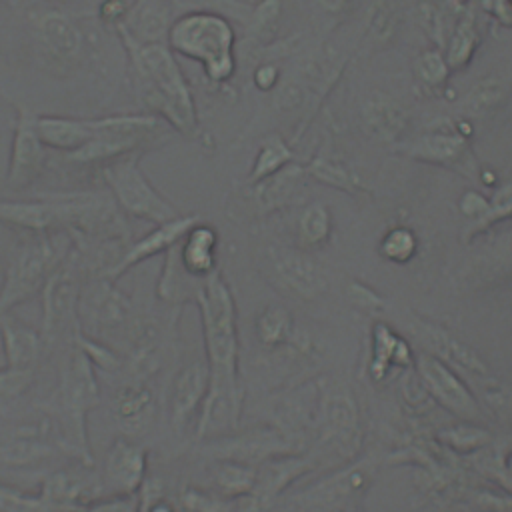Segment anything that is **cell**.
<instances>
[{"mask_svg": "<svg viewBox=\"0 0 512 512\" xmlns=\"http://www.w3.org/2000/svg\"><path fill=\"white\" fill-rule=\"evenodd\" d=\"M208 354V392L202 402L198 434L234 422L236 396V324L234 300L224 278L214 270L196 294Z\"/></svg>", "mask_w": 512, "mask_h": 512, "instance_id": "obj_1", "label": "cell"}, {"mask_svg": "<svg viewBox=\"0 0 512 512\" xmlns=\"http://www.w3.org/2000/svg\"><path fill=\"white\" fill-rule=\"evenodd\" d=\"M116 34L126 50L134 84L146 110L176 132L194 134L198 128L194 96L168 44H140L122 32Z\"/></svg>", "mask_w": 512, "mask_h": 512, "instance_id": "obj_2", "label": "cell"}, {"mask_svg": "<svg viewBox=\"0 0 512 512\" xmlns=\"http://www.w3.org/2000/svg\"><path fill=\"white\" fill-rule=\"evenodd\" d=\"M166 44L174 54L196 60L214 84H224L234 76L236 34L232 22L222 16L202 12L176 16Z\"/></svg>", "mask_w": 512, "mask_h": 512, "instance_id": "obj_3", "label": "cell"}, {"mask_svg": "<svg viewBox=\"0 0 512 512\" xmlns=\"http://www.w3.org/2000/svg\"><path fill=\"white\" fill-rule=\"evenodd\" d=\"M56 400L64 428V442L84 466H92L86 422L90 410L98 406L100 384L96 376V366L74 340L60 368Z\"/></svg>", "mask_w": 512, "mask_h": 512, "instance_id": "obj_4", "label": "cell"}, {"mask_svg": "<svg viewBox=\"0 0 512 512\" xmlns=\"http://www.w3.org/2000/svg\"><path fill=\"white\" fill-rule=\"evenodd\" d=\"M64 240L68 238L44 232L30 234V238H24L16 246L0 286V316L10 314L12 308L42 290L50 274L66 260L74 246Z\"/></svg>", "mask_w": 512, "mask_h": 512, "instance_id": "obj_5", "label": "cell"}, {"mask_svg": "<svg viewBox=\"0 0 512 512\" xmlns=\"http://www.w3.org/2000/svg\"><path fill=\"white\" fill-rule=\"evenodd\" d=\"M140 154L142 152H130L104 164L102 176L114 202L124 214L154 224L178 218L176 206L160 194L140 168Z\"/></svg>", "mask_w": 512, "mask_h": 512, "instance_id": "obj_6", "label": "cell"}, {"mask_svg": "<svg viewBox=\"0 0 512 512\" xmlns=\"http://www.w3.org/2000/svg\"><path fill=\"white\" fill-rule=\"evenodd\" d=\"M164 124L162 118L150 112L96 118L92 120V140L66 158L76 164H94L112 162L130 152H142V146L150 144L164 130Z\"/></svg>", "mask_w": 512, "mask_h": 512, "instance_id": "obj_7", "label": "cell"}, {"mask_svg": "<svg viewBox=\"0 0 512 512\" xmlns=\"http://www.w3.org/2000/svg\"><path fill=\"white\" fill-rule=\"evenodd\" d=\"M80 252L72 246L66 260L50 274L42 286V330L44 344H52L62 336L74 338L80 330L78 304H80Z\"/></svg>", "mask_w": 512, "mask_h": 512, "instance_id": "obj_8", "label": "cell"}, {"mask_svg": "<svg viewBox=\"0 0 512 512\" xmlns=\"http://www.w3.org/2000/svg\"><path fill=\"white\" fill-rule=\"evenodd\" d=\"M78 318L80 328H90L88 336L92 338L118 336L122 332L136 334V314L130 298L102 274L82 286Z\"/></svg>", "mask_w": 512, "mask_h": 512, "instance_id": "obj_9", "label": "cell"}, {"mask_svg": "<svg viewBox=\"0 0 512 512\" xmlns=\"http://www.w3.org/2000/svg\"><path fill=\"white\" fill-rule=\"evenodd\" d=\"M44 148L46 146L36 132V114L18 104L4 178L8 188L24 190L40 176L46 160Z\"/></svg>", "mask_w": 512, "mask_h": 512, "instance_id": "obj_10", "label": "cell"}, {"mask_svg": "<svg viewBox=\"0 0 512 512\" xmlns=\"http://www.w3.org/2000/svg\"><path fill=\"white\" fill-rule=\"evenodd\" d=\"M146 480V450L132 438L118 436L102 466V496L136 494Z\"/></svg>", "mask_w": 512, "mask_h": 512, "instance_id": "obj_11", "label": "cell"}, {"mask_svg": "<svg viewBox=\"0 0 512 512\" xmlns=\"http://www.w3.org/2000/svg\"><path fill=\"white\" fill-rule=\"evenodd\" d=\"M196 222H198V216H178L164 224H156L154 230L130 242L128 248L122 250L118 260L108 270L102 272V276H106L112 282H118L130 268L138 266L140 262L154 258L158 254H166V250L174 246Z\"/></svg>", "mask_w": 512, "mask_h": 512, "instance_id": "obj_12", "label": "cell"}, {"mask_svg": "<svg viewBox=\"0 0 512 512\" xmlns=\"http://www.w3.org/2000/svg\"><path fill=\"white\" fill-rule=\"evenodd\" d=\"M172 20V0H132L124 22L114 32H122L140 44H166Z\"/></svg>", "mask_w": 512, "mask_h": 512, "instance_id": "obj_13", "label": "cell"}, {"mask_svg": "<svg viewBox=\"0 0 512 512\" xmlns=\"http://www.w3.org/2000/svg\"><path fill=\"white\" fill-rule=\"evenodd\" d=\"M156 418V400L152 390L142 382L122 386L114 398V420L122 436L136 440L146 434Z\"/></svg>", "mask_w": 512, "mask_h": 512, "instance_id": "obj_14", "label": "cell"}, {"mask_svg": "<svg viewBox=\"0 0 512 512\" xmlns=\"http://www.w3.org/2000/svg\"><path fill=\"white\" fill-rule=\"evenodd\" d=\"M272 264L280 276V280L304 298H314L326 288L324 270L306 254L288 248L270 250Z\"/></svg>", "mask_w": 512, "mask_h": 512, "instance_id": "obj_15", "label": "cell"}, {"mask_svg": "<svg viewBox=\"0 0 512 512\" xmlns=\"http://www.w3.org/2000/svg\"><path fill=\"white\" fill-rule=\"evenodd\" d=\"M0 340L6 356V368L34 372L44 340L38 330L10 314L0 316Z\"/></svg>", "mask_w": 512, "mask_h": 512, "instance_id": "obj_16", "label": "cell"}, {"mask_svg": "<svg viewBox=\"0 0 512 512\" xmlns=\"http://www.w3.org/2000/svg\"><path fill=\"white\" fill-rule=\"evenodd\" d=\"M36 36L42 48L60 62H72L82 50V32L62 10H46L36 20Z\"/></svg>", "mask_w": 512, "mask_h": 512, "instance_id": "obj_17", "label": "cell"}, {"mask_svg": "<svg viewBox=\"0 0 512 512\" xmlns=\"http://www.w3.org/2000/svg\"><path fill=\"white\" fill-rule=\"evenodd\" d=\"M218 234L212 226L196 222L172 248L180 266L196 280H206L216 270Z\"/></svg>", "mask_w": 512, "mask_h": 512, "instance_id": "obj_18", "label": "cell"}, {"mask_svg": "<svg viewBox=\"0 0 512 512\" xmlns=\"http://www.w3.org/2000/svg\"><path fill=\"white\" fill-rule=\"evenodd\" d=\"M0 222L28 234H44L60 228L56 204L48 196L36 200L0 198Z\"/></svg>", "mask_w": 512, "mask_h": 512, "instance_id": "obj_19", "label": "cell"}, {"mask_svg": "<svg viewBox=\"0 0 512 512\" xmlns=\"http://www.w3.org/2000/svg\"><path fill=\"white\" fill-rule=\"evenodd\" d=\"M364 130L378 142H396L408 124V112L388 94L374 92L360 106Z\"/></svg>", "mask_w": 512, "mask_h": 512, "instance_id": "obj_20", "label": "cell"}, {"mask_svg": "<svg viewBox=\"0 0 512 512\" xmlns=\"http://www.w3.org/2000/svg\"><path fill=\"white\" fill-rule=\"evenodd\" d=\"M50 422H36L14 430L0 442V462L8 466H26L52 454Z\"/></svg>", "mask_w": 512, "mask_h": 512, "instance_id": "obj_21", "label": "cell"}, {"mask_svg": "<svg viewBox=\"0 0 512 512\" xmlns=\"http://www.w3.org/2000/svg\"><path fill=\"white\" fill-rule=\"evenodd\" d=\"M208 380V370L202 364H190L176 374L168 402L170 420L176 430H180L190 420L192 412L202 406L208 392Z\"/></svg>", "mask_w": 512, "mask_h": 512, "instance_id": "obj_22", "label": "cell"}, {"mask_svg": "<svg viewBox=\"0 0 512 512\" xmlns=\"http://www.w3.org/2000/svg\"><path fill=\"white\" fill-rule=\"evenodd\" d=\"M36 132L46 148L64 152L66 156L80 150L94 136L92 120L36 114Z\"/></svg>", "mask_w": 512, "mask_h": 512, "instance_id": "obj_23", "label": "cell"}, {"mask_svg": "<svg viewBox=\"0 0 512 512\" xmlns=\"http://www.w3.org/2000/svg\"><path fill=\"white\" fill-rule=\"evenodd\" d=\"M406 154L416 160H422V162L452 166L458 170H462V164L468 162L466 140L462 136L450 134V132L426 134V136L414 140L412 146L406 150Z\"/></svg>", "mask_w": 512, "mask_h": 512, "instance_id": "obj_24", "label": "cell"}, {"mask_svg": "<svg viewBox=\"0 0 512 512\" xmlns=\"http://www.w3.org/2000/svg\"><path fill=\"white\" fill-rule=\"evenodd\" d=\"M420 370L424 380L428 382L430 390L452 410L460 414H474L476 404L468 390L458 382V378L444 368L438 360H432L428 356L420 358Z\"/></svg>", "mask_w": 512, "mask_h": 512, "instance_id": "obj_25", "label": "cell"}, {"mask_svg": "<svg viewBox=\"0 0 512 512\" xmlns=\"http://www.w3.org/2000/svg\"><path fill=\"white\" fill-rule=\"evenodd\" d=\"M302 180H304V168L296 164H286L282 170L256 182L254 196H256L258 208L264 212H270L288 204L294 192L300 190Z\"/></svg>", "mask_w": 512, "mask_h": 512, "instance_id": "obj_26", "label": "cell"}, {"mask_svg": "<svg viewBox=\"0 0 512 512\" xmlns=\"http://www.w3.org/2000/svg\"><path fill=\"white\" fill-rule=\"evenodd\" d=\"M252 10H254V4L248 0H172L174 18L182 14L202 12V14H216L230 22H238L246 26L252 16Z\"/></svg>", "mask_w": 512, "mask_h": 512, "instance_id": "obj_27", "label": "cell"}, {"mask_svg": "<svg viewBox=\"0 0 512 512\" xmlns=\"http://www.w3.org/2000/svg\"><path fill=\"white\" fill-rule=\"evenodd\" d=\"M506 92V84L498 78H484L468 90V94L462 100V110L472 118H482L506 98Z\"/></svg>", "mask_w": 512, "mask_h": 512, "instance_id": "obj_28", "label": "cell"}, {"mask_svg": "<svg viewBox=\"0 0 512 512\" xmlns=\"http://www.w3.org/2000/svg\"><path fill=\"white\" fill-rule=\"evenodd\" d=\"M292 160V150L280 136H268L254 160L252 172H250V184H256L274 172L282 170Z\"/></svg>", "mask_w": 512, "mask_h": 512, "instance_id": "obj_29", "label": "cell"}, {"mask_svg": "<svg viewBox=\"0 0 512 512\" xmlns=\"http://www.w3.org/2000/svg\"><path fill=\"white\" fill-rule=\"evenodd\" d=\"M422 338L436 348L438 352H442L446 358L458 362L460 366L468 368V370H476V372H484L482 362L474 356L472 350H468L464 344H460L456 338H452L450 334H446L444 330L436 328V326H424L422 330Z\"/></svg>", "mask_w": 512, "mask_h": 512, "instance_id": "obj_30", "label": "cell"}, {"mask_svg": "<svg viewBox=\"0 0 512 512\" xmlns=\"http://www.w3.org/2000/svg\"><path fill=\"white\" fill-rule=\"evenodd\" d=\"M284 2L286 0H260L258 4H254L252 16L246 24V32L252 40L268 42L270 38H274L284 12Z\"/></svg>", "mask_w": 512, "mask_h": 512, "instance_id": "obj_31", "label": "cell"}, {"mask_svg": "<svg viewBox=\"0 0 512 512\" xmlns=\"http://www.w3.org/2000/svg\"><path fill=\"white\" fill-rule=\"evenodd\" d=\"M330 236V210L314 202L300 216V238L308 246H320Z\"/></svg>", "mask_w": 512, "mask_h": 512, "instance_id": "obj_32", "label": "cell"}, {"mask_svg": "<svg viewBox=\"0 0 512 512\" xmlns=\"http://www.w3.org/2000/svg\"><path fill=\"white\" fill-rule=\"evenodd\" d=\"M476 44H478V36H476L474 22L462 20L452 36V42H450V50H448V58H446L448 68L466 66V62L472 58V54L476 50Z\"/></svg>", "mask_w": 512, "mask_h": 512, "instance_id": "obj_33", "label": "cell"}, {"mask_svg": "<svg viewBox=\"0 0 512 512\" xmlns=\"http://www.w3.org/2000/svg\"><path fill=\"white\" fill-rule=\"evenodd\" d=\"M416 246H418V242H416V236L412 234V230L394 228L384 236V240L380 244V252L392 262H406L414 256Z\"/></svg>", "mask_w": 512, "mask_h": 512, "instance_id": "obj_34", "label": "cell"}, {"mask_svg": "<svg viewBox=\"0 0 512 512\" xmlns=\"http://www.w3.org/2000/svg\"><path fill=\"white\" fill-rule=\"evenodd\" d=\"M310 172L314 174L316 180H320L324 184H330V186H336V188H342V190H348V192H352L354 186H356L354 176L336 160L316 158L310 164Z\"/></svg>", "mask_w": 512, "mask_h": 512, "instance_id": "obj_35", "label": "cell"}, {"mask_svg": "<svg viewBox=\"0 0 512 512\" xmlns=\"http://www.w3.org/2000/svg\"><path fill=\"white\" fill-rule=\"evenodd\" d=\"M416 76L420 82H424L426 86H440L446 76H448V64L446 60L434 52V50H428L424 52L418 60H416Z\"/></svg>", "mask_w": 512, "mask_h": 512, "instance_id": "obj_36", "label": "cell"}, {"mask_svg": "<svg viewBox=\"0 0 512 512\" xmlns=\"http://www.w3.org/2000/svg\"><path fill=\"white\" fill-rule=\"evenodd\" d=\"M80 512H140V492L118 494V496H100V498L80 506Z\"/></svg>", "mask_w": 512, "mask_h": 512, "instance_id": "obj_37", "label": "cell"}, {"mask_svg": "<svg viewBox=\"0 0 512 512\" xmlns=\"http://www.w3.org/2000/svg\"><path fill=\"white\" fill-rule=\"evenodd\" d=\"M288 328H290V318L282 308H268L258 322L260 336L268 344L280 342L288 334Z\"/></svg>", "mask_w": 512, "mask_h": 512, "instance_id": "obj_38", "label": "cell"}, {"mask_svg": "<svg viewBox=\"0 0 512 512\" xmlns=\"http://www.w3.org/2000/svg\"><path fill=\"white\" fill-rule=\"evenodd\" d=\"M510 216H512V180L494 192L492 202H488V212L478 224H488V222L510 218Z\"/></svg>", "mask_w": 512, "mask_h": 512, "instance_id": "obj_39", "label": "cell"}, {"mask_svg": "<svg viewBox=\"0 0 512 512\" xmlns=\"http://www.w3.org/2000/svg\"><path fill=\"white\" fill-rule=\"evenodd\" d=\"M248 480H250V472L236 464H224L216 472V482L224 492L244 490L248 486Z\"/></svg>", "mask_w": 512, "mask_h": 512, "instance_id": "obj_40", "label": "cell"}, {"mask_svg": "<svg viewBox=\"0 0 512 512\" xmlns=\"http://www.w3.org/2000/svg\"><path fill=\"white\" fill-rule=\"evenodd\" d=\"M128 8H130L128 0H100L96 12H98L100 22H104L106 26L116 30L124 22Z\"/></svg>", "mask_w": 512, "mask_h": 512, "instance_id": "obj_41", "label": "cell"}, {"mask_svg": "<svg viewBox=\"0 0 512 512\" xmlns=\"http://www.w3.org/2000/svg\"><path fill=\"white\" fill-rule=\"evenodd\" d=\"M32 374L34 372L4 368L0 372V396H18L22 390L28 388Z\"/></svg>", "mask_w": 512, "mask_h": 512, "instance_id": "obj_42", "label": "cell"}, {"mask_svg": "<svg viewBox=\"0 0 512 512\" xmlns=\"http://www.w3.org/2000/svg\"><path fill=\"white\" fill-rule=\"evenodd\" d=\"M460 208L464 214L474 216L480 222L488 212V200L484 196H480L478 192H466L460 200Z\"/></svg>", "mask_w": 512, "mask_h": 512, "instance_id": "obj_43", "label": "cell"}, {"mask_svg": "<svg viewBox=\"0 0 512 512\" xmlns=\"http://www.w3.org/2000/svg\"><path fill=\"white\" fill-rule=\"evenodd\" d=\"M280 82V70L274 64H260L254 70V84L260 90H272Z\"/></svg>", "mask_w": 512, "mask_h": 512, "instance_id": "obj_44", "label": "cell"}, {"mask_svg": "<svg viewBox=\"0 0 512 512\" xmlns=\"http://www.w3.org/2000/svg\"><path fill=\"white\" fill-rule=\"evenodd\" d=\"M314 2L328 14H342L352 6L354 0H314Z\"/></svg>", "mask_w": 512, "mask_h": 512, "instance_id": "obj_45", "label": "cell"}]
</instances>
